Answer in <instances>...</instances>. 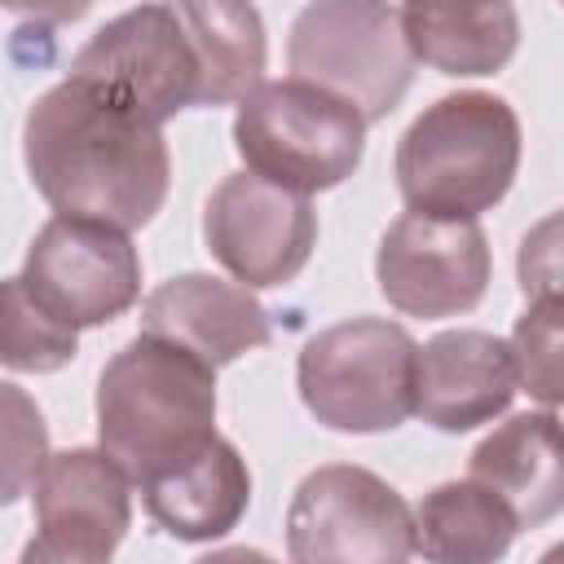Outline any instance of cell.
<instances>
[{
  "label": "cell",
  "instance_id": "obj_18",
  "mask_svg": "<svg viewBox=\"0 0 564 564\" xmlns=\"http://www.w3.org/2000/svg\"><path fill=\"white\" fill-rule=\"evenodd\" d=\"M401 35L410 57L441 75H494L520 48V13L511 4H401Z\"/></svg>",
  "mask_w": 564,
  "mask_h": 564
},
{
  "label": "cell",
  "instance_id": "obj_22",
  "mask_svg": "<svg viewBox=\"0 0 564 564\" xmlns=\"http://www.w3.org/2000/svg\"><path fill=\"white\" fill-rule=\"evenodd\" d=\"M560 295L529 300V308L516 317L511 330V366H516V388H524L542 410H555L564 388H560Z\"/></svg>",
  "mask_w": 564,
  "mask_h": 564
},
{
  "label": "cell",
  "instance_id": "obj_24",
  "mask_svg": "<svg viewBox=\"0 0 564 564\" xmlns=\"http://www.w3.org/2000/svg\"><path fill=\"white\" fill-rule=\"evenodd\" d=\"M110 555H115V551H110V546H101V542L35 529V538L22 546L18 564H110Z\"/></svg>",
  "mask_w": 564,
  "mask_h": 564
},
{
  "label": "cell",
  "instance_id": "obj_3",
  "mask_svg": "<svg viewBox=\"0 0 564 564\" xmlns=\"http://www.w3.org/2000/svg\"><path fill=\"white\" fill-rule=\"evenodd\" d=\"M520 167V119L498 93L436 97L397 141V189L410 212L476 220L507 198Z\"/></svg>",
  "mask_w": 564,
  "mask_h": 564
},
{
  "label": "cell",
  "instance_id": "obj_13",
  "mask_svg": "<svg viewBox=\"0 0 564 564\" xmlns=\"http://www.w3.org/2000/svg\"><path fill=\"white\" fill-rule=\"evenodd\" d=\"M141 335L181 344L216 370L251 348H264L273 339V322L247 286L225 282L216 273H176L145 295Z\"/></svg>",
  "mask_w": 564,
  "mask_h": 564
},
{
  "label": "cell",
  "instance_id": "obj_7",
  "mask_svg": "<svg viewBox=\"0 0 564 564\" xmlns=\"http://www.w3.org/2000/svg\"><path fill=\"white\" fill-rule=\"evenodd\" d=\"M286 555L291 564H410V507L370 467H313L286 507Z\"/></svg>",
  "mask_w": 564,
  "mask_h": 564
},
{
  "label": "cell",
  "instance_id": "obj_14",
  "mask_svg": "<svg viewBox=\"0 0 564 564\" xmlns=\"http://www.w3.org/2000/svg\"><path fill=\"white\" fill-rule=\"evenodd\" d=\"M145 516L172 533L176 542H212L238 529V520L251 507V471L234 441L220 432L181 458L176 467L150 476L137 485Z\"/></svg>",
  "mask_w": 564,
  "mask_h": 564
},
{
  "label": "cell",
  "instance_id": "obj_23",
  "mask_svg": "<svg viewBox=\"0 0 564 564\" xmlns=\"http://www.w3.org/2000/svg\"><path fill=\"white\" fill-rule=\"evenodd\" d=\"M555 234H560V216H546L520 242V291L529 300L560 295V247H555Z\"/></svg>",
  "mask_w": 564,
  "mask_h": 564
},
{
  "label": "cell",
  "instance_id": "obj_9",
  "mask_svg": "<svg viewBox=\"0 0 564 564\" xmlns=\"http://www.w3.org/2000/svg\"><path fill=\"white\" fill-rule=\"evenodd\" d=\"M494 256L476 220H445L401 212L375 251V282L383 300L405 317H458L489 291Z\"/></svg>",
  "mask_w": 564,
  "mask_h": 564
},
{
  "label": "cell",
  "instance_id": "obj_17",
  "mask_svg": "<svg viewBox=\"0 0 564 564\" xmlns=\"http://www.w3.org/2000/svg\"><path fill=\"white\" fill-rule=\"evenodd\" d=\"M516 533L511 507L476 480H441L410 511V538L427 564H498Z\"/></svg>",
  "mask_w": 564,
  "mask_h": 564
},
{
  "label": "cell",
  "instance_id": "obj_6",
  "mask_svg": "<svg viewBox=\"0 0 564 564\" xmlns=\"http://www.w3.org/2000/svg\"><path fill=\"white\" fill-rule=\"evenodd\" d=\"M291 79H304L348 101L366 128L397 110L414 79V57L401 35V9L379 0L304 4L286 35Z\"/></svg>",
  "mask_w": 564,
  "mask_h": 564
},
{
  "label": "cell",
  "instance_id": "obj_5",
  "mask_svg": "<svg viewBox=\"0 0 564 564\" xmlns=\"http://www.w3.org/2000/svg\"><path fill=\"white\" fill-rule=\"evenodd\" d=\"M414 352L401 322L344 317L300 348V401L330 432H392L414 414Z\"/></svg>",
  "mask_w": 564,
  "mask_h": 564
},
{
  "label": "cell",
  "instance_id": "obj_10",
  "mask_svg": "<svg viewBox=\"0 0 564 564\" xmlns=\"http://www.w3.org/2000/svg\"><path fill=\"white\" fill-rule=\"evenodd\" d=\"M203 242L238 286H282L317 247V212L251 172H229L203 207Z\"/></svg>",
  "mask_w": 564,
  "mask_h": 564
},
{
  "label": "cell",
  "instance_id": "obj_1",
  "mask_svg": "<svg viewBox=\"0 0 564 564\" xmlns=\"http://www.w3.org/2000/svg\"><path fill=\"white\" fill-rule=\"evenodd\" d=\"M35 194L57 216L141 229L167 198L172 154L163 128L97 79L66 75L40 93L22 123Z\"/></svg>",
  "mask_w": 564,
  "mask_h": 564
},
{
  "label": "cell",
  "instance_id": "obj_16",
  "mask_svg": "<svg viewBox=\"0 0 564 564\" xmlns=\"http://www.w3.org/2000/svg\"><path fill=\"white\" fill-rule=\"evenodd\" d=\"M35 529L119 546L132 524V480L101 449H57L31 485Z\"/></svg>",
  "mask_w": 564,
  "mask_h": 564
},
{
  "label": "cell",
  "instance_id": "obj_2",
  "mask_svg": "<svg viewBox=\"0 0 564 564\" xmlns=\"http://www.w3.org/2000/svg\"><path fill=\"white\" fill-rule=\"evenodd\" d=\"M216 436V370L159 335L128 339L97 379V449L141 485Z\"/></svg>",
  "mask_w": 564,
  "mask_h": 564
},
{
  "label": "cell",
  "instance_id": "obj_19",
  "mask_svg": "<svg viewBox=\"0 0 564 564\" xmlns=\"http://www.w3.org/2000/svg\"><path fill=\"white\" fill-rule=\"evenodd\" d=\"M198 66V106L242 101L264 75V18L256 4H176Z\"/></svg>",
  "mask_w": 564,
  "mask_h": 564
},
{
  "label": "cell",
  "instance_id": "obj_15",
  "mask_svg": "<svg viewBox=\"0 0 564 564\" xmlns=\"http://www.w3.org/2000/svg\"><path fill=\"white\" fill-rule=\"evenodd\" d=\"M467 480L498 494L520 529H538L564 507L560 471V414L524 410L498 423L467 458Z\"/></svg>",
  "mask_w": 564,
  "mask_h": 564
},
{
  "label": "cell",
  "instance_id": "obj_20",
  "mask_svg": "<svg viewBox=\"0 0 564 564\" xmlns=\"http://www.w3.org/2000/svg\"><path fill=\"white\" fill-rule=\"evenodd\" d=\"M79 352V330L57 322L22 282L0 278V366L18 375H53Z\"/></svg>",
  "mask_w": 564,
  "mask_h": 564
},
{
  "label": "cell",
  "instance_id": "obj_4",
  "mask_svg": "<svg viewBox=\"0 0 564 564\" xmlns=\"http://www.w3.org/2000/svg\"><path fill=\"white\" fill-rule=\"evenodd\" d=\"M234 145L247 163L242 172L308 198L344 185L361 167L366 119L304 79H260L238 101Z\"/></svg>",
  "mask_w": 564,
  "mask_h": 564
},
{
  "label": "cell",
  "instance_id": "obj_12",
  "mask_svg": "<svg viewBox=\"0 0 564 564\" xmlns=\"http://www.w3.org/2000/svg\"><path fill=\"white\" fill-rule=\"evenodd\" d=\"M516 392L507 339L494 330H441L414 352V414L436 432H471L494 423L507 414Z\"/></svg>",
  "mask_w": 564,
  "mask_h": 564
},
{
  "label": "cell",
  "instance_id": "obj_21",
  "mask_svg": "<svg viewBox=\"0 0 564 564\" xmlns=\"http://www.w3.org/2000/svg\"><path fill=\"white\" fill-rule=\"evenodd\" d=\"M44 458H48V423L35 397L0 379V507H13L22 494H31Z\"/></svg>",
  "mask_w": 564,
  "mask_h": 564
},
{
  "label": "cell",
  "instance_id": "obj_25",
  "mask_svg": "<svg viewBox=\"0 0 564 564\" xmlns=\"http://www.w3.org/2000/svg\"><path fill=\"white\" fill-rule=\"evenodd\" d=\"M194 564H278V560H273V555H264L260 546H220V551L198 555Z\"/></svg>",
  "mask_w": 564,
  "mask_h": 564
},
{
  "label": "cell",
  "instance_id": "obj_11",
  "mask_svg": "<svg viewBox=\"0 0 564 564\" xmlns=\"http://www.w3.org/2000/svg\"><path fill=\"white\" fill-rule=\"evenodd\" d=\"M70 75L115 88L159 128L176 110L198 106V66L176 4H141L110 18L70 57Z\"/></svg>",
  "mask_w": 564,
  "mask_h": 564
},
{
  "label": "cell",
  "instance_id": "obj_8",
  "mask_svg": "<svg viewBox=\"0 0 564 564\" xmlns=\"http://www.w3.org/2000/svg\"><path fill=\"white\" fill-rule=\"evenodd\" d=\"M26 291L66 326H106L141 300V256L115 225L53 216L26 247Z\"/></svg>",
  "mask_w": 564,
  "mask_h": 564
}]
</instances>
